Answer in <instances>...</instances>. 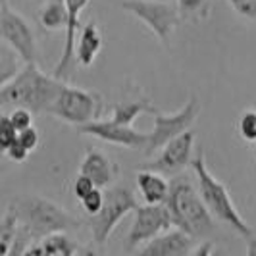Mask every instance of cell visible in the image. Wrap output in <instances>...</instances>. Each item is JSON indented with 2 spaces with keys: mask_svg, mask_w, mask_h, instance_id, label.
Returning a JSON list of instances; mask_svg holds the SVG:
<instances>
[{
  "mask_svg": "<svg viewBox=\"0 0 256 256\" xmlns=\"http://www.w3.org/2000/svg\"><path fill=\"white\" fill-rule=\"evenodd\" d=\"M62 85L64 79L42 74L37 64H24L16 76L8 81H2L0 102L2 108L24 106L35 114H48Z\"/></svg>",
  "mask_w": 256,
  "mask_h": 256,
  "instance_id": "cell-1",
  "label": "cell"
},
{
  "mask_svg": "<svg viewBox=\"0 0 256 256\" xmlns=\"http://www.w3.org/2000/svg\"><path fill=\"white\" fill-rule=\"evenodd\" d=\"M8 210L16 214L20 228L33 243L56 231H76L81 228V222L66 208L38 194L16 196L10 200Z\"/></svg>",
  "mask_w": 256,
  "mask_h": 256,
  "instance_id": "cell-2",
  "label": "cell"
},
{
  "mask_svg": "<svg viewBox=\"0 0 256 256\" xmlns=\"http://www.w3.org/2000/svg\"><path fill=\"white\" fill-rule=\"evenodd\" d=\"M174 226L181 228L194 239H204L214 233V216L208 210L204 198L187 176H174L170 181V194L166 200Z\"/></svg>",
  "mask_w": 256,
  "mask_h": 256,
  "instance_id": "cell-3",
  "label": "cell"
},
{
  "mask_svg": "<svg viewBox=\"0 0 256 256\" xmlns=\"http://www.w3.org/2000/svg\"><path fill=\"white\" fill-rule=\"evenodd\" d=\"M191 166L192 172H194V178H196V183H198V191L202 194L208 210L212 212V216L220 220V222H224L226 226H231L239 235H243L244 239L248 241L254 235V231L244 222L243 216L239 214V210L233 202L228 187L216 176H212V172L208 170L202 148L196 150Z\"/></svg>",
  "mask_w": 256,
  "mask_h": 256,
  "instance_id": "cell-4",
  "label": "cell"
},
{
  "mask_svg": "<svg viewBox=\"0 0 256 256\" xmlns=\"http://www.w3.org/2000/svg\"><path fill=\"white\" fill-rule=\"evenodd\" d=\"M102 96L98 92L72 87L64 83L52 102L48 116H54L56 120L64 124L81 128L89 122L98 120V116L102 114Z\"/></svg>",
  "mask_w": 256,
  "mask_h": 256,
  "instance_id": "cell-5",
  "label": "cell"
},
{
  "mask_svg": "<svg viewBox=\"0 0 256 256\" xmlns=\"http://www.w3.org/2000/svg\"><path fill=\"white\" fill-rule=\"evenodd\" d=\"M137 206H139V202H137L135 194L129 187L118 185V187L108 189L102 208L96 214H92L89 220L92 241L96 244L106 243L110 239V235L114 233V230L118 228V224L128 214L135 212Z\"/></svg>",
  "mask_w": 256,
  "mask_h": 256,
  "instance_id": "cell-6",
  "label": "cell"
},
{
  "mask_svg": "<svg viewBox=\"0 0 256 256\" xmlns=\"http://www.w3.org/2000/svg\"><path fill=\"white\" fill-rule=\"evenodd\" d=\"M122 8L135 16L139 22L152 31L162 44H168L176 27L180 24V8L174 2H154V0H124Z\"/></svg>",
  "mask_w": 256,
  "mask_h": 256,
  "instance_id": "cell-7",
  "label": "cell"
},
{
  "mask_svg": "<svg viewBox=\"0 0 256 256\" xmlns=\"http://www.w3.org/2000/svg\"><path fill=\"white\" fill-rule=\"evenodd\" d=\"M198 114H200V104H198L196 96H191L185 102V106L180 108L178 112H174V114H160L156 110L152 114V131H150L146 154L160 150L166 142L180 137L181 133L189 131V128L196 122Z\"/></svg>",
  "mask_w": 256,
  "mask_h": 256,
  "instance_id": "cell-8",
  "label": "cell"
},
{
  "mask_svg": "<svg viewBox=\"0 0 256 256\" xmlns=\"http://www.w3.org/2000/svg\"><path fill=\"white\" fill-rule=\"evenodd\" d=\"M0 35L4 44H8L24 64H37V40L31 26L27 20L12 10L8 6V0L2 2V12H0Z\"/></svg>",
  "mask_w": 256,
  "mask_h": 256,
  "instance_id": "cell-9",
  "label": "cell"
},
{
  "mask_svg": "<svg viewBox=\"0 0 256 256\" xmlns=\"http://www.w3.org/2000/svg\"><path fill=\"white\" fill-rule=\"evenodd\" d=\"M174 220L170 214V208L166 202L160 204H139L133 212V224L128 235V246L137 248L141 244H146L158 237L160 233L172 230Z\"/></svg>",
  "mask_w": 256,
  "mask_h": 256,
  "instance_id": "cell-10",
  "label": "cell"
},
{
  "mask_svg": "<svg viewBox=\"0 0 256 256\" xmlns=\"http://www.w3.org/2000/svg\"><path fill=\"white\" fill-rule=\"evenodd\" d=\"M81 133L90 135V137H96L104 142H110V144H118V146H126L131 150H139L148 146V139H150V133H144V131H137L131 126H124V124H118L112 118L110 120H94L89 122L85 126L79 128Z\"/></svg>",
  "mask_w": 256,
  "mask_h": 256,
  "instance_id": "cell-11",
  "label": "cell"
},
{
  "mask_svg": "<svg viewBox=\"0 0 256 256\" xmlns=\"http://www.w3.org/2000/svg\"><path fill=\"white\" fill-rule=\"evenodd\" d=\"M192 150H194V133L189 129V131L181 133L180 137L166 142L160 148V154L150 164H144V168L174 178V176L181 174L189 164H192V158H194Z\"/></svg>",
  "mask_w": 256,
  "mask_h": 256,
  "instance_id": "cell-12",
  "label": "cell"
},
{
  "mask_svg": "<svg viewBox=\"0 0 256 256\" xmlns=\"http://www.w3.org/2000/svg\"><path fill=\"white\" fill-rule=\"evenodd\" d=\"M90 0H66L68 6V24H66V42L62 56L58 60V64L54 66L52 76L58 79H72L74 74V66L77 64L76 60V46H77V33L81 31V12L85 10V6Z\"/></svg>",
  "mask_w": 256,
  "mask_h": 256,
  "instance_id": "cell-13",
  "label": "cell"
},
{
  "mask_svg": "<svg viewBox=\"0 0 256 256\" xmlns=\"http://www.w3.org/2000/svg\"><path fill=\"white\" fill-rule=\"evenodd\" d=\"M194 237L189 235L181 228H172V230L160 233L152 241L144 244L141 248V254L144 256H191L194 248Z\"/></svg>",
  "mask_w": 256,
  "mask_h": 256,
  "instance_id": "cell-14",
  "label": "cell"
},
{
  "mask_svg": "<svg viewBox=\"0 0 256 256\" xmlns=\"http://www.w3.org/2000/svg\"><path fill=\"white\" fill-rule=\"evenodd\" d=\"M81 252H89V250L83 248L77 241H74L68 235V231H56V233H50V235L42 237L40 241H35V243L29 244L24 256H31V254L74 256V254H81Z\"/></svg>",
  "mask_w": 256,
  "mask_h": 256,
  "instance_id": "cell-15",
  "label": "cell"
},
{
  "mask_svg": "<svg viewBox=\"0 0 256 256\" xmlns=\"http://www.w3.org/2000/svg\"><path fill=\"white\" fill-rule=\"evenodd\" d=\"M79 172L89 176L90 180L94 181L96 187H102L104 189V187H108L114 181L116 174H118V166L104 152L89 148L85 152V158L81 162Z\"/></svg>",
  "mask_w": 256,
  "mask_h": 256,
  "instance_id": "cell-16",
  "label": "cell"
},
{
  "mask_svg": "<svg viewBox=\"0 0 256 256\" xmlns=\"http://www.w3.org/2000/svg\"><path fill=\"white\" fill-rule=\"evenodd\" d=\"M137 189L146 204H160L168 200L170 183L166 181L164 174L144 168L137 174Z\"/></svg>",
  "mask_w": 256,
  "mask_h": 256,
  "instance_id": "cell-17",
  "label": "cell"
},
{
  "mask_svg": "<svg viewBox=\"0 0 256 256\" xmlns=\"http://www.w3.org/2000/svg\"><path fill=\"white\" fill-rule=\"evenodd\" d=\"M102 48V35L100 29L96 26V22H87L85 26L81 27L79 31V38H77L76 46V60L79 66L89 68L92 66V62L96 60L98 52Z\"/></svg>",
  "mask_w": 256,
  "mask_h": 256,
  "instance_id": "cell-18",
  "label": "cell"
},
{
  "mask_svg": "<svg viewBox=\"0 0 256 256\" xmlns=\"http://www.w3.org/2000/svg\"><path fill=\"white\" fill-rule=\"evenodd\" d=\"M38 22L46 31L66 29L68 24V6L66 0H46V4L38 12Z\"/></svg>",
  "mask_w": 256,
  "mask_h": 256,
  "instance_id": "cell-19",
  "label": "cell"
},
{
  "mask_svg": "<svg viewBox=\"0 0 256 256\" xmlns=\"http://www.w3.org/2000/svg\"><path fill=\"white\" fill-rule=\"evenodd\" d=\"M154 114L156 108L148 100H128V102H118L112 108V120L124 126H133V122L141 114Z\"/></svg>",
  "mask_w": 256,
  "mask_h": 256,
  "instance_id": "cell-20",
  "label": "cell"
},
{
  "mask_svg": "<svg viewBox=\"0 0 256 256\" xmlns=\"http://www.w3.org/2000/svg\"><path fill=\"white\" fill-rule=\"evenodd\" d=\"M18 233H20V222L14 212L6 210L4 218H2V226H0V254L2 256L10 254Z\"/></svg>",
  "mask_w": 256,
  "mask_h": 256,
  "instance_id": "cell-21",
  "label": "cell"
},
{
  "mask_svg": "<svg viewBox=\"0 0 256 256\" xmlns=\"http://www.w3.org/2000/svg\"><path fill=\"white\" fill-rule=\"evenodd\" d=\"M239 137L246 142H256V108H246L237 122Z\"/></svg>",
  "mask_w": 256,
  "mask_h": 256,
  "instance_id": "cell-22",
  "label": "cell"
},
{
  "mask_svg": "<svg viewBox=\"0 0 256 256\" xmlns=\"http://www.w3.org/2000/svg\"><path fill=\"white\" fill-rule=\"evenodd\" d=\"M178 8L181 18L189 20H204L210 12L208 0H178Z\"/></svg>",
  "mask_w": 256,
  "mask_h": 256,
  "instance_id": "cell-23",
  "label": "cell"
},
{
  "mask_svg": "<svg viewBox=\"0 0 256 256\" xmlns=\"http://www.w3.org/2000/svg\"><path fill=\"white\" fill-rule=\"evenodd\" d=\"M18 135H20V131L12 124L10 116L4 114L0 118V148H2V152H6L10 148V144L18 141Z\"/></svg>",
  "mask_w": 256,
  "mask_h": 256,
  "instance_id": "cell-24",
  "label": "cell"
},
{
  "mask_svg": "<svg viewBox=\"0 0 256 256\" xmlns=\"http://www.w3.org/2000/svg\"><path fill=\"white\" fill-rule=\"evenodd\" d=\"M104 198H106V192H102V187H94L92 191L81 200V206H83V210L92 216V214H96L104 204Z\"/></svg>",
  "mask_w": 256,
  "mask_h": 256,
  "instance_id": "cell-25",
  "label": "cell"
},
{
  "mask_svg": "<svg viewBox=\"0 0 256 256\" xmlns=\"http://www.w3.org/2000/svg\"><path fill=\"white\" fill-rule=\"evenodd\" d=\"M8 116H10L14 126L18 128V131H24V129L33 126V116H35V112H31L29 108H24V106H18V108H12V112Z\"/></svg>",
  "mask_w": 256,
  "mask_h": 256,
  "instance_id": "cell-26",
  "label": "cell"
},
{
  "mask_svg": "<svg viewBox=\"0 0 256 256\" xmlns=\"http://www.w3.org/2000/svg\"><path fill=\"white\" fill-rule=\"evenodd\" d=\"M94 187H96V185H94V181L90 180L89 176H85V174H81V172H79V176L74 180V187H72V189H74L76 198L81 202V200H83V198H85V196H87Z\"/></svg>",
  "mask_w": 256,
  "mask_h": 256,
  "instance_id": "cell-27",
  "label": "cell"
},
{
  "mask_svg": "<svg viewBox=\"0 0 256 256\" xmlns=\"http://www.w3.org/2000/svg\"><path fill=\"white\" fill-rule=\"evenodd\" d=\"M231 8L246 20H256V0H228Z\"/></svg>",
  "mask_w": 256,
  "mask_h": 256,
  "instance_id": "cell-28",
  "label": "cell"
},
{
  "mask_svg": "<svg viewBox=\"0 0 256 256\" xmlns=\"http://www.w3.org/2000/svg\"><path fill=\"white\" fill-rule=\"evenodd\" d=\"M18 139H20V142L26 146L29 152H33V150L38 146V142H40V137H38V131H37V128H35V126L24 129V131H20Z\"/></svg>",
  "mask_w": 256,
  "mask_h": 256,
  "instance_id": "cell-29",
  "label": "cell"
},
{
  "mask_svg": "<svg viewBox=\"0 0 256 256\" xmlns=\"http://www.w3.org/2000/svg\"><path fill=\"white\" fill-rule=\"evenodd\" d=\"M4 154H6L10 160H14V162H24V160H27V156L31 152H29L26 146L20 142V139H18V141H14L12 144H10V148Z\"/></svg>",
  "mask_w": 256,
  "mask_h": 256,
  "instance_id": "cell-30",
  "label": "cell"
},
{
  "mask_svg": "<svg viewBox=\"0 0 256 256\" xmlns=\"http://www.w3.org/2000/svg\"><path fill=\"white\" fill-rule=\"evenodd\" d=\"M214 250H216V246H214L212 241H202L198 246H194V248H192L191 256H208V254H212Z\"/></svg>",
  "mask_w": 256,
  "mask_h": 256,
  "instance_id": "cell-31",
  "label": "cell"
},
{
  "mask_svg": "<svg viewBox=\"0 0 256 256\" xmlns=\"http://www.w3.org/2000/svg\"><path fill=\"white\" fill-rule=\"evenodd\" d=\"M154 2H178V0H154Z\"/></svg>",
  "mask_w": 256,
  "mask_h": 256,
  "instance_id": "cell-32",
  "label": "cell"
},
{
  "mask_svg": "<svg viewBox=\"0 0 256 256\" xmlns=\"http://www.w3.org/2000/svg\"><path fill=\"white\" fill-rule=\"evenodd\" d=\"M254 166H256V142H254Z\"/></svg>",
  "mask_w": 256,
  "mask_h": 256,
  "instance_id": "cell-33",
  "label": "cell"
}]
</instances>
